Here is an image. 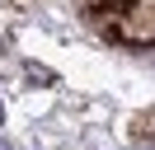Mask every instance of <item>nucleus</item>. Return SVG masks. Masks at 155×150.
<instances>
[{
    "instance_id": "nucleus-1",
    "label": "nucleus",
    "mask_w": 155,
    "mask_h": 150,
    "mask_svg": "<svg viewBox=\"0 0 155 150\" xmlns=\"http://www.w3.org/2000/svg\"><path fill=\"white\" fill-rule=\"evenodd\" d=\"M113 38L136 42V47H150L155 42V0H127V9H122V19H117Z\"/></svg>"
},
{
    "instance_id": "nucleus-2",
    "label": "nucleus",
    "mask_w": 155,
    "mask_h": 150,
    "mask_svg": "<svg viewBox=\"0 0 155 150\" xmlns=\"http://www.w3.org/2000/svg\"><path fill=\"white\" fill-rule=\"evenodd\" d=\"M85 5L94 9L99 19H108V14H113V19H122V9H127V0H85Z\"/></svg>"
},
{
    "instance_id": "nucleus-3",
    "label": "nucleus",
    "mask_w": 155,
    "mask_h": 150,
    "mask_svg": "<svg viewBox=\"0 0 155 150\" xmlns=\"http://www.w3.org/2000/svg\"><path fill=\"white\" fill-rule=\"evenodd\" d=\"M0 117H5V108H0Z\"/></svg>"
}]
</instances>
